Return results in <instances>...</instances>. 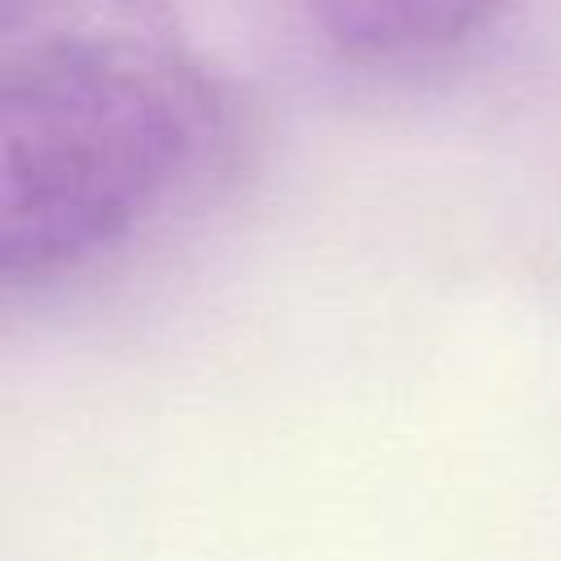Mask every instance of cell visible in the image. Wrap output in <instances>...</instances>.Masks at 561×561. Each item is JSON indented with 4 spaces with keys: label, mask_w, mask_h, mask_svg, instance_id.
Wrapping results in <instances>:
<instances>
[{
    "label": "cell",
    "mask_w": 561,
    "mask_h": 561,
    "mask_svg": "<svg viewBox=\"0 0 561 561\" xmlns=\"http://www.w3.org/2000/svg\"><path fill=\"white\" fill-rule=\"evenodd\" d=\"M184 92L114 48L0 70V276H39L127 237L188 158Z\"/></svg>",
    "instance_id": "6da1fadb"
},
{
    "label": "cell",
    "mask_w": 561,
    "mask_h": 561,
    "mask_svg": "<svg viewBox=\"0 0 561 561\" xmlns=\"http://www.w3.org/2000/svg\"><path fill=\"white\" fill-rule=\"evenodd\" d=\"M504 0H302L311 22L359 61H421L465 44Z\"/></svg>",
    "instance_id": "7a4b0ae2"
}]
</instances>
